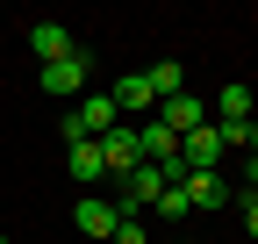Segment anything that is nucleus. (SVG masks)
<instances>
[{"instance_id": "f257e3e1", "label": "nucleus", "mask_w": 258, "mask_h": 244, "mask_svg": "<svg viewBox=\"0 0 258 244\" xmlns=\"http://www.w3.org/2000/svg\"><path fill=\"white\" fill-rule=\"evenodd\" d=\"M101 158H108V179H129L137 165H151V151H144V130H137V122L108 130V137H101Z\"/></svg>"}, {"instance_id": "f03ea898", "label": "nucleus", "mask_w": 258, "mask_h": 244, "mask_svg": "<svg viewBox=\"0 0 258 244\" xmlns=\"http://www.w3.org/2000/svg\"><path fill=\"white\" fill-rule=\"evenodd\" d=\"M179 158H186V172H222V158H230V137H222L215 122H201V130H186V137H179Z\"/></svg>"}, {"instance_id": "7ed1b4c3", "label": "nucleus", "mask_w": 258, "mask_h": 244, "mask_svg": "<svg viewBox=\"0 0 258 244\" xmlns=\"http://www.w3.org/2000/svg\"><path fill=\"white\" fill-rule=\"evenodd\" d=\"M86 79H93V57H86V50H72V57H57V65L36 72L43 94H64V101H79V94H86Z\"/></svg>"}, {"instance_id": "20e7f679", "label": "nucleus", "mask_w": 258, "mask_h": 244, "mask_svg": "<svg viewBox=\"0 0 258 244\" xmlns=\"http://www.w3.org/2000/svg\"><path fill=\"white\" fill-rule=\"evenodd\" d=\"M72 223H79V237H86V244H108V237H115V223H122V208H115V194H79Z\"/></svg>"}, {"instance_id": "39448f33", "label": "nucleus", "mask_w": 258, "mask_h": 244, "mask_svg": "<svg viewBox=\"0 0 258 244\" xmlns=\"http://www.w3.org/2000/svg\"><path fill=\"white\" fill-rule=\"evenodd\" d=\"M72 122H79V137H108V130H122V108H115V94H86L72 101Z\"/></svg>"}, {"instance_id": "423d86ee", "label": "nucleus", "mask_w": 258, "mask_h": 244, "mask_svg": "<svg viewBox=\"0 0 258 244\" xmlns=\"http://www.w3.org/2000/svg\"><path fill=\"white\" fill-rule=\"evenodd\" d=\"M158 122H165L172 137H186V130H201V122H208V101H201V94H194V86H186V94H172V101H158Z\"/></svg>"}, {"instance_id": "0eeeda50", "label": "nucleus", "mask_w": 258, "mask_h": 244, "mask_svg": "<svg viewBox=\"0 0 258 244\" xmlns=\"http://www.w3.org/2000/svg\"><path fill=\"white\" fill-rule=\"evenodd\" d=\"M72 151V179L93 194V187H108V158H101V137H79V144H64Z\"/></svg>"}, {"instance_id": "6e6552de", "label": "nucleus", "mask_w": 258, "mask_h": 244, "mask_svg": "<svg viewBox=\"0 0 258 244\" xmlns=\"http://www.w3.org/2000/svg\"><path fill=\"white\" fill-rule=\"evenodd\" d=\"M29 50H36L43 65H57V57H72L79 43H72V29H64V22H36V29H29Z\"/></svg>"}, {"instance_id": "1a4fd4ad", "label": "nucleus", "mask_w": 258, "mask_h": 244, "mask_svg": "<svg viewBox=\"0 0 258 244\" xmlns=\"http://www.w3.org/2000/svg\"><path fill=\"white\" fill-rule=\"evenodd\" d=\"M115 108H122V122H129V115H144V122H151V115H158V94H151V79H144V72H129V79L115 86Z\"/></svg>"}, {"instance_id": "9d476101", "label": "nucleus", "mask_w": 258, "mask_h": 244, "mask_svg": "<svg viewBox=\"0 0 258 244\" xmlns=\"http://www.w3.org/2000/svg\"><path fill=\"white\" fill-rule=\"evenodd\" d=\"M179 187H186V201H194V208H222V201L237 194V187H230V179H222V172H186Z\"/></svg>"}, {"instance_id": "9b49d317", "label": "nucleus", "mask_w": 258, "mask_h": 244, "mask_svg": "<svg viewBox=\"0 0 258 244\" xmlns=\"http://www.w3.org/2000/svg\"><path fill=\"white\" fill-rule=\"evenodd\" d=\"M215 122H230V130L251 122V79H230V86L215 94Z\"/></svg>"}, {"instance_id": "f8f14e48", "label": "nucleus", "mask_w": 258, "mask_h": 244, "mask_svg": "<svg viewBox=\"0 0 258 244\" xmlns=\"http://www.w3.org/2000/svg\"><path fill=\"white\" fill-rule=\"evenodd\" d=\"M144 79H151V94H158V101H172V94H186V65H179V57H158V65H151Z\"/></svg>"}, {"instance_id": "ddd939ff", "label": "nucleus", "mask_w": 258, "mask_h": 244, "mask_svg": "<svg viewBox=\"0 0 258 244\" xmlns=\"http://www.w3.org/2000/svg\"><path fill=\"white\" fill-rule=\"evenodd\" d=\"M137 130H144V151H151V158H179V137H172L158 115H151V122H137Z\"/></svg>"}, {"instance_id": "4468645a", "label": "nucleus", "mask_w": 258, "mask_h": 244, "mask_svg": "<svg viewBox=\"0 0 258 244\" xmlns=\"http://www.w3.org/2000/svg\"><path fill=\"white\" fill-rule=\"evenodd\" d=\"M151 208H158V216H165V223H186V208H194V201H186V187H165V194L151 201Z\"/></svg>"}, {"instance_id": "2eb2a0df", "label": "nucleus", "mask_w": 258, "mask_h": 244, "mask_svg": "<svg viewBox=\"0 0 258 244\" xmlns=\"http://www.w3.org/2000/svg\"><path fill=\"white\" fill-rule=\"evenodd\" d=\"M108 244H151V237H144V223H137V216H122V223H115V237H108Z\"/></svg>"}, {"instance_id": "dca6fc26", "label": "nucleus", "mask_w": 258, "mask_h": 244, "mask_svg": "<svg viewBox=\"0 0 258 244\" xmlns=\"http://www.w3.org/2000/svg\"><path fill=\"white\" fill-rule=\"evenodd\" d=\"M244 237L258 244V201H244Z\"/></svg>"}, {"instance_id": "f3484780", "label": "nucleus", "mask_w": 258, "mask_h": 244, "mask_svg": "<svg viewBox=\"0 0 258 244\" xmlns=\"http://www.w3.org/2000/svg\"><path fill=\"white\" fill-rule=\"evenodd\" d=\"M244 187L258 194V158H251V151H244Z\"/></svg>"}, {"instance_id": "a211bd4d", "label": "nucleus", "mask_w": 258, "mask_h": 244, "mask_svg": "<svg viewBox=\"0 0 258 244\" xmlns=\"http://www.w3.org/2000/svg\"><path fill=\"white\" fill-rule=\"evenodd\" d=\"M244 151H251V158H258V115H251V137H244Z\"/></svg>"}, {"instance_id": "6ab92c4d", "label": "nucleus", "mask_w": 258, "mask_h": 244, "mask_svg": "<svg viewBox=\"0 0 258 244\" xmlns=\"http://www.w3.org/2000/svg\"><path fill=\"white\" fill-rule=\"evenodd\" d=\"M0 244H8V237H0Z\"/></svg>"}]
</instances>
